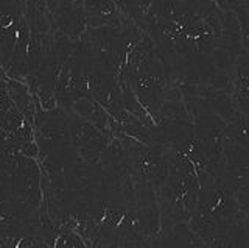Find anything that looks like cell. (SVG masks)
<instances>
[{
    "instance_id": "1",
    "label": "cell",
    "mask_w": 249,
    "mask_h": 248,
    "mask_svg": "<svg viewBox=\"0 0 249 248\" xmlns=\"http://www.w3.org/2000/svg\"><path fill=\"white\" fill-rule=\"evenodd\" d=\"M10 78V76H8ZM8 80H0V128L5 130L8 134L14 133L19 128H22L25 123H30L23 114L16 106L13 98L8 91ZM33 125V123H31Z\"/></svg>"
},
{
    "instance_id": "2",
    "label": "cell",
    "mask_w": 249,
    "mask_h": 248,
    "mask_svg": "<svg viewBox=\"0 0 249 248\" xmlns=\"http://www.w3.org/2000/svg\"><path fill=\"white\" fill-rule=\"evenodd\" d=\"M0 64H2V57H0Z\"/></svg>"
}]
</instances>
